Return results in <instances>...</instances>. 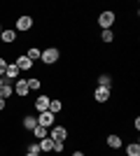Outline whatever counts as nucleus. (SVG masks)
<instances>
[{"label":"nucleus","mask_w":140,"mask_h":156,"mask_svg":"<svg viewBox=\"0 0 140 156\" xmlns=\"http://www.w3.org/2000/svg\"><path fill=\"white\" fill-rule=\"evenodd\" d=\"M40 58L45 61L47 65H52V63H56V61L61 58V51L56 49V47H49V49H45V51H40Z\"/></svg>","instance_id":"f257e3e1"},{"label":"nucleus","mask_w":140,"mask_h":156,"mask_svg":"<svg viewBox=\"0 0 140 156\" xmlns=\"http://www.w3.org/2000/svg\"><path fill=\"white\" fill-rule=\"evenodd\" d=\"M114 21H117V14L107 9V12H103L98 16V26H103V30H110V26H112Z\"/></svg>","instance_id":"f03ea898"},{"label":"nucleus","mask_w":140,"mask_h":156,"mask_svg":"<svg viewBox=\"0 0 140 156\" xmlns=\"http://www.w3.org/2000/svg\"><path fill=\"white\" fill-rule=\"evenodd\" d=\"M38 126H45V128L54 126V114H52L49 110H47V112H40V117H38Z\"/></svg>","instance_id":"7ed1b4c3"},{"label":"nucleus","mask_w":140,"mask_h":156,"mask_svg":"<svg viewBox=\"0 0 140 156\" xmlns=\"http://www.w3.org/2000/svg\"><path fill=\"white\" fill-rule=\"evenodd\" d=\"M31 26H33V19H31V16H19V19H16V30L26 33V30H31Z\"/></svg>","instance_id":"20e7f679"},{"label":"nucleus","mask_w":140,"mask_h":156,"mask_svg":"<svg viewBox=\"0 0 140 156\" xmlns=\"http://www.w3.org/2000/svg\"><path fill=\"white\" fill-rule=\"evenodd\" d=\"M52 140H56V142H63V140H66L68 137V130L63 128V126H54V130H52Z\"/></svg>","instance_id":"39448f33"},{"label":"nucleus","mask_w":140,"mask_h":156,"mask_svg":"<svg viewBox=\"0 0 140 156\" xmlns=\"http://www.w3.org/2000/svg\"><path fill=\"white\" fill-rule=\"evenodd\" d=\"M49 103H52V98L38 96V98H35V110H38V112H47V110H49Z\"/></svg>","instance_id":"423d86ee"},{"label":"nucleus","mask_w":140,"mask_h":156,"mask_svg":"<svg viewBox=\"0 0 140 156\" xmlns=\"http://www.w3.org/2000/svg\"><path fill=\"white\" fill-rule=\"evenodd\" d=\"M19 68H16V63H7V70H5V77L9 79V82H16V77H19Z\"/></svg>","instance_id":"0eeeda50"},{"label":"nucleus","mask_w":140,"mask_h":156,"mask_svg":"<svg viewBox=\"0 0 140 156\" xmlns=\"http://www.w3.org/2000/svg\"><path fill=\"white\" fill-rule=\"evenodd\" d=\"M93 98H96L98 103H107V100H110V89H103V86H98V89L93 91Z\"/></svg>","instance_id":"6e6552de"},{"label":"nucleus","mask_w":140,"mask_h":156,"mask_svg":"<svg viewBox=\"0 0 140 156\" xmlns=\"http://www.w3.org/2000/svg\"><path fill=\"white\" fill-rule=\"evenodd\" d=\"M16 68H19V70H31V68H33V61L28 58V56H19V58H16Z\"/></svg>","instance_id":"1a4fd4ad"},{"label":"nucleus","mask_w":140,"mask_h":156,"mask_svg":"<svg viewBox=\"0 0 140 156\" xmlns=\"http://www.w3.org/2000/svg\"><path fill=\"white\" fill-rule=\"evenodd\" d=\"M14 91L19 93L21 98H23V96L28 93V82H26V79H16V86H14Z\"/></svg>","instance_id":"9d476101"},{"label":"nucleus","mask_w":140,"mask_h":156,"mask_svg":"<svg viewBox=\"0 0 140 156\" xmlns=\"http://www.w3.org/2000/svg\"><path fill=\"white\" fill-rule=\"evenodd\" d=\"M12 93H14V89H12V84H9V82H5V84L0 86V98H2V100H7Z\"/></svg>","instance_id":"9b49d317"},{"label":"nucleus","mask_w":140,"mask_h":156,"mask_svg":"<svg viewBox=\"0 0 140 156\" xmlns=\"http://www.w3.org/2000/svg\"><path fill=\"white\" fill-rule=\"evenodd\" d=\"M40 149H42V151H54V140H52L49 135L40 140Z\"/></svg>","instance_id":"f8f14e48"},{"label":"nucleus","mask_w":140,"mask_h":156,"mask_svg":"<svg viewBox=\"0 0 140 156\" xmlns=\"http://www.w3.org/2000/svg\"><path fill=\"white\" fill-rule=\"evenodd\" d=\"M107 147L119 149V147H121V137H119V135H107Z\"/></svg>","instance_id":"ddd939ff"},{"label":"nucleus","mask_w":140,"mask_h":156,"mask_svg":"<svg viewBox=\"0 0 140 156\" xmlns=\"http://www.w3.org/2000/svg\"><path fill=\"white\" fill-rule=\"evenodd\" d=\"M0 40H2V42H14V40H16V30H9V28H7V30H2Z\"/></svg>","instance_id":"4468645a"},{"label":"nucleus","mask_w":140,"mask_h":156,"mask_svg":"<svg viewBox=\"0 0 140 156\" xmlns=\"http://www.w3.org/2000/svg\"><path fill=\"white\" fill-rule=\"evenodd\" d=\"M126 154H128V156H140V144H138V142H131V144L126 147Z\"/></svg>","instance_id":"2eb2a0df"},{"label":"nucleus","mask_w":140,"mask_h":156,"mask_svg":"<svg viewBox=\"0 0 140 156\" xmlns=\"http://www.w3.org/2000/svg\"><path fill=\"white\" fill-rule=\"evenodd\" d=\"M35 126H38V119H35V117H23V128L33 130Z\"/></svg>","instance_id":"dca6fc26"},{"label":"nucleus","mask_w":140,"mask_h":156,"mask_svg":"<svg viewBox=\"0 0 140 156\" xmlns=\"http://www.w3.org/2000/svg\"><path fill=\"white\" fill-rule=\"evenodd\" d=\"M98 84L103 86V89H110V86H112V79H110V75H100V77H98Z\"/></svg>","instance_id":"f3484780"},{"label":"nucleus","mask_w":140,"mask_h":156,"mask_svg":"<svg viewBox=\"0 0 140 156\" xmlns=\"http://www.w3.org/2000/svg\"><path fill=\"white\" fill-rule=\"evenodd\" d=\"M61 110H63V105H61V100H52V103H49V112H52V114H59Z\"/></svg>","instance_id":"a211bd4d"},{"label":"nucleus","mask_w":140,"mask_h":156,"mask_svg":"<svg viewBox=\"0 0 140 156\" xmlns=\"http://www.w3.org/2000/svg\"><path fill=\"white\" fill-rule=\"evenodd\" d=\"M33 135L38 137V140H42V137H47V128H45V126H35V128H33Z\"/></svg>","instance_id":"6ab92c4d"},{"label":"nucleus","mask_w":140,"mask_h":156,"mask_svg":"<svg viewBox=\"0 0 140 156\" xmlns=\"http://www.w3.org/2000/svg\"><path fill=\"white\" fill-rule=\"evenodd\" d=\"M28 82V91H38L40 89V79H26Z\"/></svg>","instance_id":"aec40b11"},{"label":"nucleus","mask_w":140,"mask_h":156,"mask_svg":"<svg viewBox=\"0 0 140 156\" xmlns=\"http://www.w3.org/2000/svg\"><path fill=\"white\" fill-rule=\"evenodd\" d=\"M28 58L38 61V58H40V49H35V47H33V49H28Z\"/></svg>","instance_id":"412c9836"},{"label":"nucleus","mask_w":140,"mask_h":156,"mask_svg":"<svg viewBox=\"0 0 140 156\" xmlns=\"http://www.w3.org/2000/svg\"><path fill=\"white\" fill-rule=\"evenodd\" d=\"M28 151H31V154H40V142H31V144H28Z\"/></svg>","instance_id":"4be33fe9"},{"label":"nucleus","mask_w":140,"mask_h":156,"mask_svg":"<svg viewBox=\"0 0 140 156\" xmlns=\"http://www.w3.org/2000/svg\"><path fill=\"white\" fill-rule=\"evenodd\" d=\"M100 40H103V42H112V40H114L112 30H103V35H100Z\"/></svg>","instance_id":"5701e85b"},{"label":"nucleus","mask_w":140,"mask_h":156,"mask_svg":"<svg viewBox=\"0 0 140 156\" xmlns=\"http://www.w3.org/2000/svg\"><path fill=\"white\" fill-rule=\"evenodd\" d=\"M5 70H7V63H5V58H0V77L5 75Z\"/></svg>","instance_id":"b1692460"},{"label":"nucleus","mask_w":140,"mask_h":156,"mask_svg":"<svg viewBox=\"0 0 140 156\" xmlns=\"http://www.w3.org/2000/svg\"><path fill=\"white\" fill-rule=\"evenodd\" d=\"M54 151L61 154V151H63V142H56V140H54Z\"/></svg>","instance_id":"393cba45"},{"label":"nucleus","mask_w":140,"mask_h":156,"mask_svg":"<svg viewBox=\"0 0 140 156\" xmlns=\"http://www.w3.org/2000/svg\"><path fill=\"white\" fill-rule=\"evenodd\" d=\"M5 110V100H2V98H0V112Z\"/></svg>","instance_id":"a878e982"},{"label":"nucleus","mask_w":140,"mask_h":156,"mask_svg":"<svg viewBox=\"0 0 140 156\" xmlns=\"http://www.w3.org/2000/svg\"><path fill=\"white\" fill-rule=\"evenodd\" d=\"M73 156H84V154H82V151H75V154Z\"/></svg>","instance_id":"bb28decb"},{"label":"nucleus","mask_w":140,"mask_h":156,"mask_svg":"<svg viewBox=\"0 0 140 156\" xmlns=\"http://www.w3.org/2000/svg\"><path fill=\"white\" fill-rule=\"evenodd\" d=\"M2 84H5V77H0V86H2Z\"/></svg>","instance_id":"cd10ccee"},{"label":"nucleus","mask_w":140,"mask_h":156,"mask_svg":"<svg viewBox=\"0 0 140 156\" xmlns=\"http://www.w3.org/2000/svg\"><path fill=\"white\" fill-rule=\"evenodd\" d=\"M26 156H40V154H31V151H28V154H26Z\"/></svg>","instance_id":"c85d7f7f"},{"label":"nucleus","mask_w":140,"mask_h":156,"mask_svg":"<svg viewBox=\"0 0 140 156\" xmlns=\"http://www.w3.org/2000/svg\"><path fill=\"white\" fill-rule=\"evenodd\" d=\"M0 35H2V28H0Z\"/></svg>","instance_id":"c756f323"}]
</instances>
